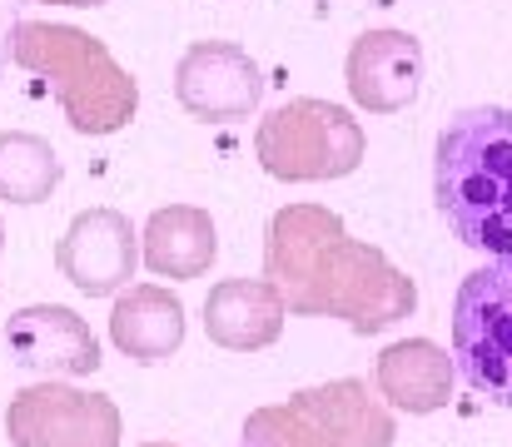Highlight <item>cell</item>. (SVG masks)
I'll list each match as a JSON object with an SVG mask.
<instances>
[{"instance_id": "cell-1", "label": "cell", "mask_w": 512, "mask_h": 447, "mask_svg": "<svg viewBox=\"0 0 512 447\" xmlns=\"http://www.w3.org/2000/svg\"><path fill=\"white\" fill-rule=\"evenodd\" d=\"M264 279L284 294L289 313L343 318L353 333H383L418 308L413 279L373 244L353 239L324 204H284L269 219Z\"/></svg>"}, {"instance_id": "cell-2", "label": "cell", "mask_w": 512, "mask_h": 447, "mask_svg": "<svg viewBox=\"0 0 512 447\" xmlns=\"http://www.w3.org/2000/svg\"><path fill=\"white\" fill-rule=\"evenodd\" d=\"M433 199L468 249L512 259V110L478 105L443 125Z\"/></svg>"}, {"instance_id": "cell-3", "label": "cell", "mask_w": 512, "mask_h": 447, "mask_svg": "<svg viewBox=\"0 0 512 447\" xmlns=\"http://www.w3.org/2000/svg\"><path fill=\"white\" fill-rule=\"evenodd\" d=\"M10 55L20 70H35L55 85V100L75 135H120L140 110L135 75L110 55L105 40L55 25V20H20L10 30Z\"/></svg>"}, {"instance_id": "cell-4", "label": "cell", "mask_w": 512, "mask_h": 447, "mask_svg": "<svg viewBox=\"0 0 512 447\" xmlns=\"http://www.w3.org/2000/svg\"><path fill=\"white\" fill-rule=\"evenodd\" d=\"M398 423L358 378L319 383L289 403L254 408L239 447H393Z\"/></svg>"}, {"instance_id": "cell-5", "label": "cell", "mask_w": 512, "mask_h": 447, "mask_svg": "<svg viewBox=\"0 0 512 447\" xmlns=\"http://www.w3.org/2000/svg\"><path fill=\"white\" fill-rule=\"evenodd\" d=\"M254 154L264 174L284 184H324L363 164V125L334 100H284L254 130Z\"/></svg>"}, {"instance_id": "cell-6", "label": "cell", "mask_w": 512, "mask_h": 447, "mask_svg": "<svg viewBox=\"0 0 512 447\" xmlns=\"http://www.w3.org/2000/svg\"><path fill=\"white\" fill-rule=\"evenodd\" d=\"M453 363L478 398L512 408V259H493L458 284Z\"/></svg>"}, {"instance_id": "cell-7", "label": "cell", "mask_w": 512, "mask_h": 447, "mask_svg": "<svg viewBox=\"0 0 512 447\" xmlns=\"http://www.w3.org/2000/svg\"><path fill=\"white\" fill-rule=\"evenodd\" d=\"M125 418L105 393H80L70 383L20 388L5 408L10 447H120Z\"/></svg>"}, {"instance_id": "cell-8", "label": "cell", "mask_w": 512, "mask_h": 447, "mask_svg": "<svg viewBox=\"0 0 512 447\" xmlns=\"http://www.w3.org/2000/svg\"><path fill=\"white\" fill-rule=\"evenodd\" d=\"M174 100L189 120L239 125L264 100V75L234 40H194L174 65Z\"/></svg>"}, {"instance_id": "cell-9", "label": "cell", "mask_w": 512, "mask_h": 447, "mask_svg": "<svg viewBox=\"0 0 512 447\" xmlns=\"http://www.w3.org/2000/svg\"><path fill=\"white\" fill-rule=\"evenodd\" d=\"M140 264V234L120 209H85L70 219L65 239L55 244V269L80 294L110 298L135 279Z\"/></svg>"}, {"instance_id": "cell-10", "label": "cell", "mask_w": 512, "mask_h": 447, "mask_svg": "<svg viewBox=\"0 0 512 447\" xmlns=\"http://www.w3.org/2000/svg\"><path fill=\"white\" fill-rule=\"evenodd\" d=\"M348 95L368 115H398L423 90V45L408 30H363L343 65Z\"/></svg>"}, {"instance_id": "cell-11", "label": "cell", "mask_w": 512, "mask_h": 447, "mask_svg": "<svg viewBox=\"0 0 512 447\" xmlns=\"http://www.w3.org/2000/svg\"><path fill=\"white\" fill-rule=\"evenodd\" d=\"M5 348L20 368H35L50 378H90L100 368V343L90 323L65 303H30L10 313Z\"/></svg>"}, {"instance_id": "cell-12", "label": "cell", "mask_w": 512, "mask_h": 447, "mask_svg": "<svg viewBox=\"0 0 512 447\" xmlns=\"http://www.w3.org/2000/svg\"><path fill=\"white\" fill-rule=\"evenodd\" d=\"M284 318L289 303L269 279H224L204 298V333L229 353H259L279 343Z\"/></svg>"}, {"instance_id": "cell-13", "label": "cell", "mask_w": 512, "mask_h": 447, "mask_svg": "<svg viewBox=\"0 0 512 447\" xmlns=\"http://www.w3.org/2000/svg\"><path fill=\"white\" fill-rule=\"evenodd\" d=\"M373 378H378V398L388 408H398L408 418H423V413L448 408L458 363L433 338H403V343L378 353V373Z\"/></svg>"}, {"instance_id": "cell-14", "label": "cell", "mask_w": 512, "mask_h": 447, "mask_svg": "<svg viewBox=\"0 0 512 447\" xmlns=\"http://www.w3.org/2000/svg\"><path fill=\"white\" fill-rule=\"evenodd\" d=\"M110 338L135 363H165L184 343V303L160 284H135L110 313Z\"/></svg>"}, {"instance_id": "cell-15", "label": "cell", "mask_w": 512, "mask_h": 447, "mask_svg": "<svg viewBox=\"0 0 512 447\" xmlns=\"http://www.w3.org/2000/svg\"><path fill=\"white\" fill-rule=\"evenodd\" d=\"M140 244H145L150 274H160V279H199V274H209V264L219 254L214 219H209V209H194V204L155 209Z\"/></svg>"}, {"instance_id": "cell-16", "label": "cell", "mask_w": 512, "mask_h": 447, "mask_svg": "<svg viewBox=\"0 0 512 447\" xmlns=\"http://www.w3.org/2000/svg\"><path fill=\"white\" fill-rule=\"evenodd\" d=\"M60 184V159L50 140L30 130H0V199L10 204H40Z\"/></svg>"}, {"instance_id": "cell-17", "label": "cell", "mask_w": 512, "mask_h": 447, "mask_svg": "<svg viewBox=\"0 0 512 447\" xmlns=\"http://www.w3.org/2000/svg\"><path fill=\"white\" fill-rule=\"evenodd\" d=\"M45 5H105V0H45Z\"/></svg>"}, {"instance_id": "cell-18", "label": "cell", "mask_w": 512, "mask_h": 447, "mask_svg": "<svg viewBox=\"0 0 512 447\" xmlns=\"http://www.w3.org/2000/svg\"><path fill=\"white\" fill-rule=\"evenodd\" d=\"M140 447H174V443H140Z\"/></svg>"}, {"instance_id": "cell-19", "label": "cell", "mask_w": 512, "mask_h": 447, "mask_svg": "<svg viewBox=\"0 0 512 447\" xmlns=\"http://www.w3.org/2000/svg\"><path fill=\"white\" fill-rule=\"evenodd\" d=\"M0 249H5V224H0Z\"/></svg>"}]
</instances>
